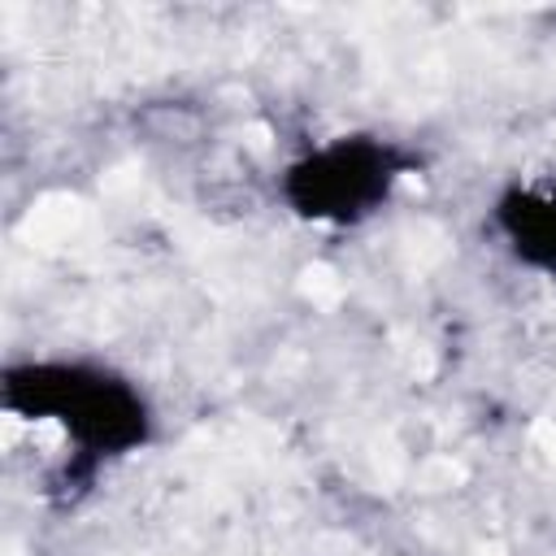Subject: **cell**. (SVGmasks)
<instances>
[{"mask_svg":"<svg viewBox=\"0 0 556 556\" xmlns=\"http://www.w3.org/2000/svg\"><path fill=\"white\" fill-rule=\"evenodd\" d=\"M4 408L56 421L87 460L135 452L152 426L139 387L87 361H30L4 369Z\"/></svg>","mask_w":556,"mask_h":556,"instance_id":"cell-1","label":"cell"},{"mask_svg":"<svg viewBox=\"0 0 556 556\" xmlns=\"http://www.w3.org/2000/svg\"><path fill=\"white\" fill-rule=\"evenodd\" d=\"M408 169L413 156H404L395 143L369 135H343L287 165L282 195L308 222L356 226L391 200L395 182Z\"/></svg>","mask_w":556,"mask_h":556,"instance_id":"cell-2","label":"cell"},{"mask_svg":"<svg viewBox=\"0 0 556 556\" xmlns=\"http://www.w3.org/2000/svg\"><path fill=\"white\" fill-rule=\"evenodd\" d=\"M491 226L521 265L556 278V187H508L495 200Z\"/></svg>","mask_w":556,"mask_h":556,"instance_id":"cell-3","label":"cell"}]
</instances>
